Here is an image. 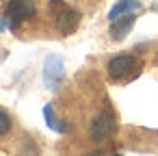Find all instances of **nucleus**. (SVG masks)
Listing matches in <instances>:
<instances>
[{
  "label": "nucleus",
  "instance_id": "1a4fd4ad",
  "mask_svg": "<svg viewBox=\"0 0 158 156\" xmlns=\"http://www.w3.org/2000/svg\"><path fill=\"white\" fill-rule=\"evenodd\" d=\"M20 156H39V145L31 137H24V141L20 145Z\"/></svg>",
  "mask_w": 158,
  "mask_h": 156
},
{
  "label": "nucleus",
  "instance_id": "f257e3e1",
  "mask_svg": "<svg viewBox=\"0 0 158 156\" xmlns=\"http://www.w3.org/2000/svg\"><path fill=\"white\" fill-rule=\"evenodd\" d=\"M37 7H35V0H9L7 5V13L5 18L0 20V31H18L22 22L35 18Z\"/></svg>",
  "mask_w": 158,
  "mask_h": 156
},
{
  "label": "nucleus",
  "instance_id": "9d476101",
  "mask_svg": "<svg viewBox=\"0 0 158 156\" xmlns=\"http://www.w3.org/2000/svg\"><path fill=\"white\" fill-rule=\"evenodd\" d=\"M9 130H11V117L0 108V137H5Z\"/></svg>",
  "mask_w": 158,
  "mask_h": 156
},
{
  "label": "nucleus",
  "instance_id": "20e7f679",
  "mask_svg": "<svg viewBox=\"0 0 158 156\" xmlns=\"http://www.w3.org/2000/svg\"><path fill=\"white\" fill-rule=\"evenodd\" d=\"M134 67H136V59L132 54H117L108 61L106 74H108L110 80H123L128 74H132Z\"/></svg>",
  "mask_w": 158,
  "mask_h": 156
},
{
  "label": "nucleus",
  "instance_id": "6e6552de",
  "mask_svg": "<svg viewBox=\"0 0 158 156\" xmlns=\"http://www.w3.org/2000/svg\"><path fill=\"white\" fill-rule=\"evenodd\" d=\"M44 119H46V126H48L52 132L65 134V132L69 130L65 124H61V119L56 117V113H54V106H52V104H46V106H44Z\"/></svg>",
  "mask_w": 158,
  "mask_h": 156
},
{
  "label": "nucleus",
  "instance_id": "7ed1b4c3",
  "mask_svg": "<svg viewBox=\"0 0 158 156\" xmlns=\"http://www.w3.org/2000/svg\"><path fill=\"white\" fill-rule=\"evenodd\" d=\"M115 117L106 111L98 113L93 119H91V126H89V139L93 143H102L106 139H110L115 134Z\"/></svg>",
  "mask_w": 158,
  "mask_h": 156
},
{
  "label": "nucleus",
  "instance_id": "39448f33",
  "mask_svg": "<svg viewBox=\"0 0 158 156\" xmlns=\"http://www.w3.org/2000/svg\"><path fill=\"white\" fill-rule=\"evenodd\" d=\"M80 11H76V9H72V7H61L59 9V13L54 15V26H56V31L61 33V35H72V33H76V28L80 26Z\"/></svg>",
  "mask_w": 158,
  "mask_h": 156
},
{
  "label": "nucleus",
  "instance_id": "f03ea898",
  "mask_svg": "<svg viewBox=\"0 0 158 156\" xmlns=\"http://www.w3.org/2000/svg\"><path fill=\"white\" fill-rule=\"evenodd\" d=\"M65 80V61L61 54L52 52L44 61V85L50 91H56Z\"/></svg>",
  "mask_w": 158,
  "mask_h": 156
},
{
  "label": "nucleus",
  "instance_id": "9b49d317",
  "mask_svg": "<svg viewBox=\"0 0 158 156\" xmlns=\"http://www.w3.org/2000/svg\"><path fill=\"white\" fill-rule=\"evenodd\" d=\"M89 156H100V154H98V152H91V154H89Z\"/></svg>",
  "mask_w": 158,
  "mask_h": 156
},
{
  "label": "nucleus",
  "instance_id": "0eeeda50",
  "mask_svg": "<svg viewBox=\"0 0 158 156\" xmlns=\"http://www.w3.org/2000/svg\"><path fill=\"white\" fill-rule=\"evenodd\" d=\"M139 9H141V0H119L108 11V22H115L117 18H121L126 13H136Z\"/></svg>",
  "mask_w": 158,
  "mask_h": 156
},
{
  "label": "nucleus",
  "instance_id": "423d86ee",
  "mask_svg": "<svg viewBox=\"0 0 158 156\" xmlns=\"http://www.w3.org/2000/svg\"><path fill=\"white\" fill-rule=\"evenodd\" d=\"M134 22H136V13H126V15L117 18L115 22H110L108 37H110L113 41H123V39L130 35V31H132Z\"/></svg>",
  "mask_w": 158,
  "mask_h": 156
},
{
  "label": "nucleus",
  "instance_id": "f8f14e48",
  "mask_svg": "<svg viewBox=\"0 0 158 156\" xmlns=\"http://www.w3.org/2000/svg\"><path fill=\"white\" fill-rule=\"evenodd\" d=\"M113 156H121V154H113Z\"/></svg>",
  "mask_w": 158,
  "mask_h": 156
}]
</instances>
